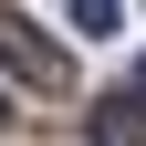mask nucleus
<instances>
[{
	"instance_id": "f257e3e1",
	"label": "nucleus",
	"mask_w": 146,
	"mask_h": 146,
	"mask_svg": "<svg viewBox=\"0 0 146 146\" xmlns=\"http://www.w3.org/2000/svg\"><path fill=\"white\" fill-rule=\"evenodd\" d=\"M0 63L21 73L31 94H63V84H73V63H63V52H52V42H42V31H31V21H21V11H0Z\"/></svg>"
},
{
	"instance_id": "f03ea898",
	"label": "nucleus",
	"mask_w": 146,
	"mask_h": 146,
	"mask_svg": "<svg viewBox=\"0 0 146 146\" xmlns=\"http://www.w3.org/2000/svg\"><path fill=\"white\" fill-rule=\"evenodd\" d=\"M94 146H146V94H104L94 104Z\"/></svg>"
},
{
	"instance_id": "7ed1b4c3",
	"label": "nucleus",
	"mask_w": 146,
	"mask_h": 146,
	"mask_svg": "<svg viewBox=\"0 0 146 146\" xmlns=\"http://www.w3.org/2000/svg\"><path fill=\"white\" fill-rule=\"evenodd\" d=\"M73 31H84V42H104V31H115V0H73Z\"/></svg>"
},
{
	"instance_id": "20e7f679",
	"label": "nucleus",
	"mask_w": 146,
	"mask_h": 146,
	"mask_svg": "<svg viewBox=\"0 0 146 146\" xmlns=\"http://www.w3.org/2000/svg\"><path fill=\"white\" fill-rule=\"evenodd\" d=\"M136 94H146V63H136Z\"/></svg>"
}]
</instances>
